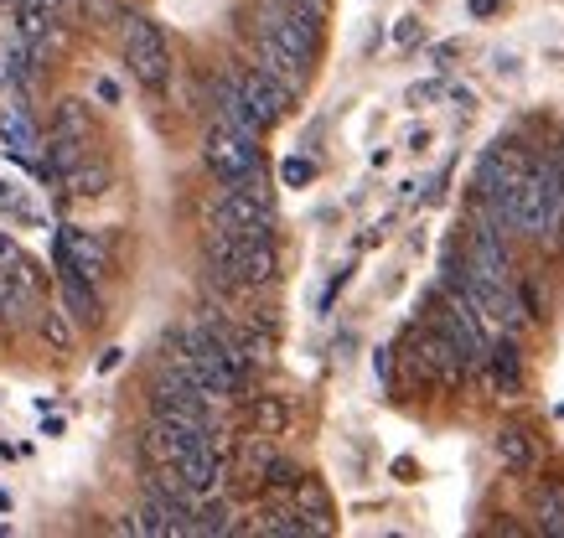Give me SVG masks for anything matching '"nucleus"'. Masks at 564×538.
<instances>
[{"mask_svg":"<svg viewBox=\"0 0 564 538\" xmlns=\"http://www.w3.org/2000/svg\"><path fill=\"white\" fill-rule=\"evenodd\" d=\"M259 68L270 73V78H280L290 94H301V83H306V73H311V63L306 57H295L275 32H259Z\"/></svg>","mask_w":564,"mask_h":538,"instance_id":"nucleus-6","label":"nucleus"},{"mask_svg":"<svg viewBox=\"0 0 564 538\" xmlns=\"http://www.w3.org/2000/svg\"><path fill=\"white\" fill-rule=\"evenodd\" d=\"M0 140H6V151L21 156V161H37L42 166V140H37V125L26 119L21 104H0Z\"/></svg>","mask_w":564,"mask_h":538,"instance_id":"nucleus-7","label":"nucleus"},{"mask_svg":"<svg viewBox=\"0 0 564 538\" xmlns=\"http://www.w3.org/2000/svg\"><path fill=\"white\" fill-rule=\"evenodd\" d=\"M104 182H109V171H104V166H88V161H83L78 171H68V176H63V187H68L73 197H99V192H104Z\"/></svg>","mask_w":564,"mask_h":538,"instance_id":"nucleus-13","label":"nucleus"},{"mask_svg":"<svg viewBox=\"0 0 564 538\" xmlns=\"http://www.w3.org/2000/svg\"><path fill=\"white\" fill-rule=\"evenodd\" d=\"M270 275H275V244H270V238H244L239 285H264Z\"/></svg>","mask_w":564,"mask_h":538,"instance_id":"nucleus-8","label":"nucleus"},{"mask_svg":"<svg viewBox=\"0 0 564 538\" xmlns=\"http://www.w3.org/2000/svg\"><path fill=\"white\" fill-rule=\"evenodd\" d=\"M451 57H456V42H440V47H435V63H440V68L451 63Z\"/></svg>","mask_w":564,"mask_h":538,"instance_id":"nucleus-25","label":"nucleus"},{"mask_svg":"<svg viewBox=\"0 0 564 538\" xmlns=\"http://www.w3.org/2000/svg\"><path fill=\"white\" fill-rule=\"evenodd\" d=\"M120 37H125V63H130V73H135L145 88H151V94H161L166 78H171V52H166L161 26L145 21V16H125V21H120Z\"/></svg>","mask_w":564,"mask_h":538,"instance_id":"nucleus-1","label":"nucleus"},{"mask_svg":"<svg viewBox=\"0 0 564 538\" xmlns=\"http://www.w3.org/2000/svg\"><path fill=\"white\" fill-rule=\"evenodd\" d=\"M11 507H16V497H11L6 487H0V513H11Z\"/></svg>","mask_w":564,"mask_h":538,"instance_id":"nucleus-26","label":"nucleus"},{"mask_svg":"<svg viewBox=\"0 0 564 538\" xmlns=\"http://www.w3.org/2000/svg\"><path fill=\"white\" fill-rule=\"evenodd\" d=\"M0 213H32V202H26V187L21 182H0Z\"/></svg>","mask_w":564,"mask_h":538,"instance_id":"nucleus-16","label":"nucleus"},{"mask_svg":"<svg viewBox=\"0 0 564 538\" xmlns=\"http://www.w3.org/2000/svg\"><path fill=\"white\" fill-rule=\"evenodd\" d=\"M52 135H68V140H88V119H83V104H78V99H63V104H57Z\"/></svg>","mask_w":564,"mask_h":538,"instance_id":"nucleus-14","label":"nucleus"},{"mask_svg":"<svg viewBox=\"0 0 564 538\" xmlns=\"http://www.w3.org/2000/svg\"><path fill=\"white\" fill-rule=\"evenodd\" d=\"M425 37V26H420V16H399V26H394V47H414Z\"/></svg>","mask_w":564,"mask_h":538,"instance_id":"nucleus-19","label":"nucleus"},{"mask_svg":"<svg viewBox=\"0 0 564 538\" xmlns=\"http://www.w3.org/2000/svg\"><path fill=\"white\" fill-rule=\"evenodd\" d=\"M280 176H285V187H306L311 176H316V166H311L306 156H290V161L280 166Z\"/></svg>","mask_w":564,"mask_h":538,"instance_id":"nucleus-17","label":"nucleus"},{"mask_svg":"<svg viewBox=\"0 0 564 538\" xmlns=\"http://www.w3.org/2000/svg\"><path fill=\"white\" fill-rule=\"evenodd\" d=\"M373 378H378V383H389V378H394V352H389V347H378V352H373Z\"/></svg>","mask_w":564,"mask_h":538,"instance_id":"nucleus-20","label":"nucleus"},{"mask_svg":"<svg viewBox=\"0 0 564 538\" xmlns=\"http://www.w3.org/2000/svg\"><path fill=\"white\" fill-rule=\"evenodd\" d=\"M254 420H259V430H264V435L285 430V404H275V399H259V404H254Z\"/></svg>","mask_w":564,"mask_h":538,"instance_id":"nucleus-15","label":"nucleus"},{"mask_svg":"<svg viewBox=\"0 0 564 538\" xmlns=\"http://www.w3.org/2000/svg\"><path fill=\"white\" fill-rule=\"evenodd\" d=\"M57 264L78 269L83 280H99L109 269V244L99 228H63L57 233Z\"/></svg>","mask_w":564,"mask_h":538,"instance_id":"nucleus-3","label":"nucleus"},{"mask_svg":"<svg viewBox=\"0 0 564 538\" xmlns=\"http://www.w3.org/2000/svg\"><path fill=\"white\" fill-rule=\"evenodd\" d=\"M482 378L492 383V394H502V399H513L518 388H523V363H518L513 332H497V337H492V352H487V363H482Z\"/></svg>","mask_w":564,"mask_h":538,"instance_id":"nucleus-5","label":"nucleus"},{"mask_svg":"<svg viewBox=\"0 0 564 538\" xmlns=\"http://www.w3.org/2000/svg\"><path fill=\"white\" fill-rule=\"evenodd\" d=\"M239 88H244V104H249V114L259 119V130H270L275 125V119L290 109V88L280 83V78H270V73H264V68H249L244 78H239Z\"/></svg>","mask_w":564,"mask_h":538,"instance_id":"nucleus-4","label":"nucleus"},{"mask_svg":"<svg viewBox=\"0 0 564 538\" xmlns=\"http://www.w3.org/2000/svg\"><path fill=\"white\" fill-rule=\"evenodd\" d=\"M42 332H47V342H52L57 352H68V321H63V311H47V316H42Z\"/></svg>","mask_w":564,"mask_h":538,"instance_id":"nucleus-18","label":"nucleus"},{"mask_svg":"<svg viewBox=\"0 0 564 538\" xmlns=\"http://www.w3.org/2000/svg\"><path fill=\"white\" fill-rule=\"evenodd\" d=\"M394 476H399V482H414V461L399 456V461H394Z\"/></svg>","mask_w":564,"mask_h":538,"instance_id":"nucleus-23","label":"nucleus"},{"mask_svg":"<svg viewBox=\"0 0 564 538\" xmlns=\"http://www.w3.org/2000/svg\"><path fill=\"white\" fill-rule=\"evenodd\" d=\"M57 269H63V301H68V311H73L78 321L94 326V321H99V301H94V290H88L94 280H83L78 269H68V264H57Z\"/></svg>","mask_w":564,"mask_h":538,"instance_id":"nucleus-10","label":"nucleus"},{"mask_svg":"<svg viewBox=\"0 0 564 538\" xmlns=\"http://www.w3.org/2000/svg\"><path fill=\"white\" fill-rule=\"evenodd\" d=\"M207 171H213L223 187L254 182V176H259V135L213 125V135H207Z\"/></svg>","mask_w":564,"mask_h":538,"instance_id":"nucleus-2","label":"nucleus"},{"mask_svg":"<svg viewBox=\"0 0 564 538\" xmlns=\"http://www.w3.org/2000/svg\"><path fill=\"white\" fill-rule=\"evenodd\" d=\"M471 16H497V0H471Z\"/></svg>","mask_w":564,"mask_h":538,"instance_id":"nucleus-24","label":"nucleus"},{"mask_svg":"<svg viewBox=\"0 0 564 538\" xmlns=\"http://www.w3.org/2000/svg\"><path fill=\"white\" fill-rule=\"evenodd\" d=\"M492 451H497V461H502V466L518 471V476L539 466V451H533V440H528L523 430H502V435L492 440Z\"/></svg>","mask_w":564,"mask_h":538,"instance_id":"nucleus-9","label":"nucleus"},{"mask_svg":"<svg viewBox=\"0 0 564 538\" xmlns=\"http://www.w3.org/2000/svg\"><path fill=\"white\" fill-rule=\"evenodd\" d=\"M290 497H295V507H301V513L311 518V528H316V533H326V528H332V502H326L321 482H311V476H301V487H295Z\"/></svg>","mask_w":564,"mask_h":538,"instance_id":"nucleus-12","label":"nucleus"},{"mask_svg":"<svg viewBox=\"0 0 564 538\" xmlns=\"http://www.w3.org/2000/svg\"><path fill=\"white\" fill-rule=\"evenodd\" d=\"M533 518H539L544 533H564V482L533 487Z\"/></svg>","mask_w":564,"mask_h":538,"instance_id":"nucleus-11","label":"nucleus"},{"mask_svg":"<svg viewBox=\"0 0 564 538\" xmlns=\"http://www.w3.org/2000/svg\"><path fill=\"white\" fill-rule=\"evenodd\" d=\"M94 99L99 104H120V83H114V78H94Z\"/></svg>","mask_w":564,"mask_h":538,"instance_id":"nucleus-21","label":"nucleus"},{"mask_svg":"<svg viewBox=\"0 0 564 538\" xmlns=\"http://www.w3.org/2000/svg\"><path fill=\"white\" fill-rule=\"evenodd\" d=\"M559 151H564V145H559Z\"/></svg>","mask_w":564,"mask_h":538,"instance_id":"nucleus-27","label":"nucleus"},{"mask_svg":"<svg viewBox=\"0 0 564 538\" xmlns=\"http://www.w3.org/2000/svg\"><path fill=\"white\" fill-rule=\"evenodd\" d=\"M114 368H120V347H109V352L99 357V373H114Z\"/></svg>","mask_w":564,"mask_h":538,"instance_id":"nucleus-22","label":"nucleus"}]
</instances>
